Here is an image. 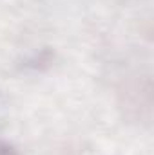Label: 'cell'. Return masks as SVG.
Masks as SVG:
<instances>
[{"instance_id":"cell-1","label":"cell","mask_w":154,"mask_h":155,"mask_svg":"<svg viewBox=\"0 0 154 155\" xmlns=\"http://www.w3.org/2000/svg\"><path fill=\"white\" fill-rule=\"evenodd\" d=\"M0 155H18V150L11 143L0 139Z\"/></svg>"}]
</instances>
